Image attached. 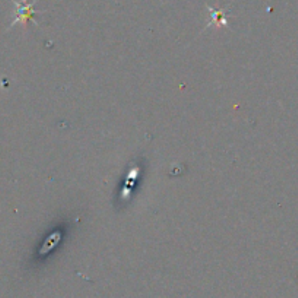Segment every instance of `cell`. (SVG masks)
<instances>
[{"instance_id": "6da1fadb", "label": "cell", "mask_w": 298, "mask_h": 298, "mask_svg": "<svg viewBox=\"0 0 298 298\" xmlns=\"http://www.w3.org/2000/svg\"><path fill=\"white\" fill-rule=\"evenodd\" d=\"M16 6H18V19L15 20V22H20V20H24V19H28L31 16V10H32V4H30V6H26V8H24V6H20L19 3H16Z\"/></svg>"}]
</instances>
